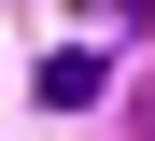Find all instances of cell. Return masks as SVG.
Here are the masks:
<instances>
[{"label":"cell","instance_id":"1","mask_svg":"<svg viewBox=\"0 0 155 141\" xmlns=\"http://www.w3.org/2000/svg\"><path fill=\"white\" fill-rule=\"evenodd\" d=\"M99 85H113V56H85V42H71V56H42V99H57V113H85Z\"/></svg>","mask_w":155,"mask_h":141}]
</instances>
